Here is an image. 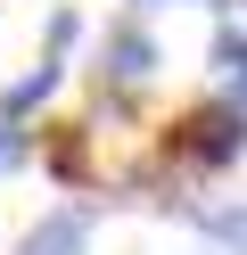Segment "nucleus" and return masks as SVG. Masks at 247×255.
Returning a JSON list of instances; mask_svg holds the SVG:
<instances>
[{
	"instance_id": "f257e3e1",
	"label": "nucleus",
	"mask_w": 247,
	"mask_h": 255,
	"mask_svg": "<svg viewBox=\"0 0 247 255\" xmlns=\"http://www.w3.org/2000/svg\"><path fill=\"white\" fill-rule=\"evenodd\" d=\"M173 156H181V165H198V173L239 165V156H247V107L231 99V91H223V99H198L190 116L173 124Z\"/></svg>"
},
{
	"instance_id": "f03ea898",
	"label": "nucleus",
	"mask_w": 247,
	"mask_h": 255,
	"mask_svg": "<svg viewBox=\"0 0 247 255\" xmlns=\"http://www.w3.org/2000/svg\"><path fill=\"white\" fill-rule=\"evenodd\" d=\"M157 66L165 58H157V41H148V25H115V33L99 41V83L107 91H140Z\"/></svg>"
},
{
	"instance_id": "7ed1b4c3",
	"label": "nucleus",
	"mask_w": 247,
	"mask_h": 255,
	"mask_svg": "<svg viewBox=\"0 0 247 255\" xmlns=\"http://www.w3.org/2000/svg\"><path fill=\"white\" fill-rule=\"evenodd\" d=\"M91 222H99L91 206H58V214H41L25 239H16V255H82L91 247Z\"/></svg>"
},
{
	"instance_id": "20e7f679",
	"label": "nucleus",
	"mask_w": 247,
	"mask_h": 255,
	"mask_svg": "<svg viewBox=\"0 0 247 255\" xmlns=\"http://www.w3.org/2000/svg\"><path fill=\"white\" fill-rule=\"evenodd\" d=\"M49 91H58V58H41V66H33V74H16V83L0 91V116H8V124H25L33 107L49 99Z\"/></svg>"
},
{
	"instance_id": "39448f33",
	"label": "nucleus",
	"mask_w": 247,
	"mask_h": 255,
	"mask_svg": "<svg viewBox=\"0 0 247 255\" xmlns=\"http://www.w3.org/2000/svg\"><path fill=\"white\" fill-rule=\"evenodd\" d=\"M214 74H223V91L247 107V33H239V25H223V33H214Z\"/></svg>"
},
{
	"instance_id": "423d86ee",
	"label": "nucleus",
	"mask_w": 247,
	"mask_h": 255,
	"mask_svg": "<svg viewBox=\"0 0 247 255\" xmlns=\"http://www.w3.org/2000/svg\"><path fill=\"white\" fill-rule=\"evenodd\" d=\"M25 165H33V132L0 116V173H25Z\"/></svg>"
},
{
	"instance_id": "0eeeda50",
	"label": "nucleus",
	"mask_w": 247,
	"mask_h": 255,
	"mask_svg": "<svg viewBox=\"0 0 247 255\" xmlns=\"http://www.w3.org/2000/svg\"><path fill=\"white\" fill-rule=\"evenodd\" d=\"M74 33H82V25H74V8H58V17H49V58H58V50H66Z\"/></svg>"
},
{
	"instance_id": "6e6552de",
	"label": "nucleus",
	"mask_w": 247,
	"mask_h": 255,
	"mask_svg": "<svg viewBox=\"0 0 247 255\" xmlns=\"http://www.w3.org/2000/svg\"><path fill=\"white\" fill-rule=\"evenodd\" d=\"M132 8H181V0H132ZM214 8H223V0H214Z\"/></svg>"
},
{
	"instance_id": "1a4fd4ad",
	"label": "nucleus",
	"mask_w": 247,
	"mask_h": 255,
	"mask_svg": "<svg viewBox=\"0 0 247 255\" xmlns=\"http://www.w3.org/2000/svg\"><path fill=\"white\" fill-rule=\"evenodd\" d=\"M239 8H247V0H239Z\"/></svg>"
}]
</instances>
